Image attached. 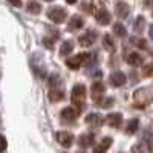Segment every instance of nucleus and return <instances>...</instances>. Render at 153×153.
I'll return each instance as SVG.
<instances>
[{"label": "nucleus", "mask_w": 153, "mask_h": 153, "mask_svg": "<svg viewBox=\"0 0 153 153\" xmlns=\"http://www.w3.org/2000/svg\"><path fill=\"white\" fill-rule=\"evenodd\" d=\"M71 101L72 104L75 106V109L78 110V113H81V110L86 106V86L78 83L72 87V92H71Z\"/></svg>", "instance_id": "1"}, {"label": "nucleus", "mask_w": 153, "mask_h": 153, "mask_svg": "<svg viewBox=\"0 0 153 153\" xmlns=\"http://www.w3.org/2000/svg\"><path fill=\"white\" fill-rule=\"evenodd\" d=\"M133 101H135L136 107H146L153 101V92L147 87L136 89L135 94H133Z\"/></svg>", "instance_id": "2"}, {"label": "nucleus", "mask_w": 153, "mask_h": 153, "mask_svg": "<svg viewBox=\"0 0 153 153\" xmlns=\"http://www.w3.org/2000/svg\"><path fill=\"white\" fill-rule=\"evenodd\" d=\"M48 17L54 23H63L66 20V11L61 6H51L48 9Z\"/></svg>", "instance_id": "3"}, {"label": "nucleus", "mask_w": 153, "mask_h": 153, "mask_svg": "<svg viewBox=\"0 0 153 153\" xmlns=\"http://www.w3.org/2000/svg\"><path fill=\"white\" fill-rule=\"evenodd\" d=\"M91 58V54L89 52H81L78 55H75V57H71L66 60V66L69 69H78L81 65H84V61Z\"/></svg>", "instance_id": "4"}, {"label": "nucleus", "mask_w": 153, "mask_h": 153, "mask_svg": "<svg viewBox=\"0 0 153 153\" xmlns=\"http://www.w3.org/2000/svg\"><path fill=\"white\" fill-rule=\"evenodd\" d=\"M55 138H57V143L63 147H71L74 143V135L71 132H57Z\"/></svg>", "instance_id": "5"}, {"label": "nucleus", "mask_w": 153, "mask_h": 153, "mask_svg": "<svg viewBox=\"0 0 153 153\" xmlns=\"http://www.w3.org/2000/svg\"><path fill=\"white\" fill-rule=\"evenodd\" d=\"M95 40H97V32H95V31H87L86 34H83V35L78 38V43H80L81 46L87 48V46H92V45L95 43Z\"/></svg>", "instance_id": "6"}, {"label": "nucleus", "mask_w": 153, "mask_h": 153, "mask_svg": "<svg viewBox=\"0 0 153 153\" xmlns=\"http://www.w3.org/2000/svg\"><path fill=\"white\" fill-rule=\"evenodd\" d=\"M126 81H127V76H126V74L121 72V71H117V72H113V74L110 75V84L115 86V87L124 86Z\"/></svg>", "instance_id": "7"}, {"label": "nucleus", "mask_w": 153, "mask_h": 153, "mask_svg": "<svg viewBox=\"0 0 153 153\" xmlns=\"http://www.w3.org/2000/svg\"><path fill=\"white\" fill-rule=\"evenodd\" d=\"M95 19H97V22L100 25H109L110 20H112V16H110V12L106 8H100L95 12Z\"/></svg>", "instance_id": "8"}, {"label": "nucleus", "mask_w": 153, "mask_h": 153, "mask_svg": "<svg viewBox=\"0 0 153 153\" xmlns=\"http://www.w3.org/2000/svg\"><path fill=\"white\" fill-rule=\"evenodd\" d=\"M61 120L63 121H68V123H72L76 120V117H78V110L74 109V107H65L61 110Z\"/></svg>", "instance_id": "9"}, {"label": "nucleus", "mask_w": 153, "mask_h": 153, "mask_svg": "<svg viewBox=\"0 0 153 153\" xmlns=\"http://www.w3.org/2000/svg\"><path fill=\"white\" fill-rule=\"evenodd\" d=\"M106 123L110 127H113V129H118V127L123 124V115L121 113H117V112L109 113L107 117H106Z\"/></svg>", "instance_id": "10"}, {"label": "nucleus", "mask_w": 153, "mask_h": 153, "mask_svg": "<svg viewBox=\"0 0 153 153\" xmlns=\"http://www.w3.org/2000/svg\"><path fill=\"white\" fill-rule=\"evenodd\" d=\"M104 92H106V86L103 84V83H94L92 84V89H91V94H92V98L95 100V101H100V98L104 95Z\"/></svg>", "instance_id": "11"}, {"label": "nucleus", "mask_w": 153, "mask_h": 153, "mask_svg": "<svg viewBox=\"0 0 153 153\" xmlns=\"http://www.w3.org/2000/svg\"><path fill=\"white\" fill-rule=\"evenodd\" d=\"M94 143H95V135H92V133H83L78 138V146L80 147H84V149L92 147Z\"/></svg>", "instance_id": "12"}, {"label": "nucleus", "mask_w": 153, "mask_h": 153, "mask_svg": "<svg viewBox=\"0 0 153 153\" xmlns=\"http://www.w3.org/2000/svg\"><path fill=\"white\" fill-rule=\"evenodd\" d=\"M115 11H117V14L121 19H126V17H129V14H130V6L127 5L126 2H118L117 5H115Z\"/></svg>", "instance_id": "13"}, {"label": "nucleus", "mask_w": 153, "mask_h": 153, "mask_svg": "<svg viewBox=\"0 0 153 153\" xmlns=\"http://www.w3.org/2000/svg\"><path fill=\"white\" fill-rule=\"evenodd\" d=\"M86 123L89 126H94V127H101L103 123H104V120L98 113H91V115H87V117H86Z\"/></svg>", "instance_id": "14"}, {"label": "nucleus", "mask_w": 153, "mask_h": 153, "mask_svg": "<svg viewBox=\"0 0 153 153\" xmlns=\"http://www.w3.org/2000/svg\"><path fill=\"white\" fill-rule=\"evenodd\" d=\"M112 143H113V139H112L110 136H106L103 141H101V143L95 147L94 153H106V152L109 150V147L112 146Z\"/></svg>", "instance_id": "15"}, {"label": "nucleus", "mask_w": 153, "mask_h": 153, "mask_svg": "<svg viewBox=\"0 0 153 153\" xmlns=\"http://www.w3.org/2000/svg\"><path fill=\"white\" fill-rule=\"evenodd\" d=\"M143 61H144V60H143L141 54H138V52H130L129 55H127V63H129L130 66H133V68L141 66Z\"/></svg>", "instance_id": "16"}, {"label": "nucleus", "mask_w": 153, "mask_h": 153, "mask_svg": "<svg viewBox=\"0 0 153 153\" xmlns=\"http://www.w3.org/2000/svg\"><path fill=\"white\" fill-rule=\"evenodd\" d=\"M83 25H84V20L80 16H72L71 20H69V29L71 31L80 29V28H83Z\"/></svg>", "instance_id": "17"}, {"label": "nucleus", "mask_w": 153, "mask_h": 153, "mask_svg": "<svg viewBox=\"0 0 153 153\" xmlns=\"http://www.w3.org/2000/svg\"><path fill=\"white\" fill-rule=\"evenodd\" d=\"M51 100L52 101H61L63 98H65V92L60 89V86H55V87H52L51 89Z\"/></svg>", "instance_id": "18"}, {"label": "nucleus", "mask_w": 153, "mask_h": 153, "mask_svg": "<svg viewBox=\"0 0 153 153\" xmlns=\"http://www.w3.org/2000/svg\"><path fill=\"white\" fill-rule=\"evenodd\" d=\"M103 46H104L106 51H109V52H112V51L115 49V42H113L112 35L104 34V37H103Z\"/></svg>", "instance_id": "19"}, {"label": "nucleus", "mask_w": 153, "mask_h": 153, "mask_svg": "<svg viewBox=\"0 0 153 153\" xmlns=\"http://www.w3.org/2000/svg\"><path fill=\"white\" fill-rule=\"evenodd\" d=\"M138 127H139V121H138L136 118L130 120L129 124H127V127H126V133H127V135H133V133L138 130Z\"/></svg>", "instance_id": "20"}, {"label": "nucleus", "mask_w": 153, "mask_h": 153, "mask_svg": "<svg viewBox=\"0 0 153 153\" xmlns=\"http://www.w3.org/2000/svg\"><path fill=\"white\" fill-rule=\"evenodd\" d=\"M144 26H146V19H144L143 16H138V17H136V20H135V26H133L135 32L141 34V32L144 31Z\"/></svg>", "instance_id": "21"}, {"label": "nucleus", "mask_w": 153, "mask_h": 153, "mask_svg": "<svg viewBox=\"0 0 153 153\" xmlns=\"http://www.w3.org/2000/svg\"><path fill=\"white\" fill-rule=\"evenodd\" d=\"M113 34L117 35V37H126L127 29L124 28L123 23H115V25H113Z\"/></svg>", "instance_id": "22"}, {"label": "nucleus", "mask_w": 153, "mask_h": 153, "mask_svg": "<svg viewBox=\"0 0 153 153\" xmlns=\"http://www.w3.org/2000/svg\"><path fill=\"white\" fill-rule=\"evenodd\" d=\"M72 49H74V43L69 40V42H65L61 45V48H60V54L65 57V55H68V54H71L72 52Z\"/></svg>", "instance_id": "23"}, {"label": "nucleus", "mask_w": 153, "mask_h": 153, "mask_svg": "<svg viewBox=\"0 0 153 153\" xmlns=\"http://www.w3.org/2000/svg\"><path fill=\"white\" fill-rule=\"evenodd\" d=\"M26 8H28V12H31V14H40V11H42V5L38 2H29Z\"/></svg>", "instance_id": "24"}, {"label": "nucleus", "mask_w": 153, "mask_h": 153, "mask_svg": "<svg viewBox=\"0 0 153 153\" xmlns=\"http://www.w3.org/2000/svg\"><path fill=\"white\" fill-rule=\"evenodd\" d=\"M143 75L144 76H153V63H150V65L143 68Z\"/></svg>", "instance_id": "25"}, {"label": "nucleus", "mask_w": 153, "mask_h": 153, "mask_svg": "<svg viewBox=\"0 0 153 153\" xmlns=\"http://www.w3.org/2000/svg\"><path fill=\"white\" fill-rule=\"evenodd\" d=\"M100 104H101V107L109 109V107H112V104H113V98H104L103 101H100Z\"/></svg>", "instance_id": "26"}, {"label": "nucleus", "mask_w": 153, "mask_h": 153, "mask_svg": "<svg viewBox=\"0 0 153 153\" xmlns=\"http://www.w3.org/2000/svg\"><path fill=\"white\" fill-rule=\"evenodd\" d=\"M132 153H146V149L143 144H135L132 147Z\"/></svg>", "instance_id": "27"}, {"label": "nucleus", "mask_w": 153, "mask_h": 153, "mask_svg": "<svg viewBox=\"0 0 153 153\" xmlns=\"http://www.w3.org/2000/svg\"><path fill=\"white\" fill-rule=\"evenodd\" d=\"M6 146H8L6 138H5L3 135H0V153H3V152L6 150Z\"/></svg>", "instance_id": "28"}, {"label": "nucleus", "mask_w": 153, "mask_h": 153, "mask_svg": "<svg viewBox=\"0 0 153 153\" xmlns=\"http://www.w3.org/2000/svg\"><path fill=\"white\" fill-rule=\"evenodd\" d=\"M139 48H143V49H146L147 48V43H146V40H143V38H138V40H133Z\"/></svg>", "instance_id": "29"}, {"label": "nucleus", "mask_w": 153, "mask_h": 153, "mask_svg": "<svg viewBox=\"0 0 153 153\" xmlns=\"http://www.w3.org/2000/svg\"><path fill=\"white\" fill-rule=\"evenodd\" d=\"M149 147H150V153H153V144H152V143L149 144Z\"/></svg>", "instance_id": "30"}, {"label": "nucleus", "mask_w": 153, "mask_h": 153, "mask_svg": "<svg viewBox=\"0 0 153 153\" xmlns=\"http://www.w3.org/2000/svg\"><path fill=\"white\" fill-rule=\"evenodd\" d=\"M118 153H124V152H118Z\"/></svg>", "instance_id": "31"}, {"label": "nucleus", "mask_w": 153, "mask_h": 153, "mask_svg": "<svg viewBox=\"0 0 153 153\" xmlns=\"http://www.w3.org/2000/svg\"><path fill=\"white\" fill-rule=\"evenodd\" d=\"M152 16H153V11H152Z\"/></svg>", "instance_id": "32"}, {"label": "nucleus", "mask_w": 153, "mask_h": 153, "mask_svg": "<svg viewBox=\"0 0 153 153\" xmlns=\"http://www.w3.org/2000/svg\"><path fill=\"white\" fill-rule=\"evenodd\" d=\"M78 153H80V152H78ZM81 153H84V152H81Z\"/></svg>", "instance_id": "33"}]
</instances>
